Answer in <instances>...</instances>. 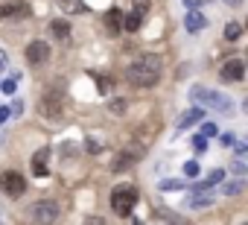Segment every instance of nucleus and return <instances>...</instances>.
Segmentation results:
<instances>
[{
	"label": "nucleus",
	"mask_w": 248,
	"mask_h": 225,
	"mask_svg": "<svg viewBox=\"0 0 248 225\" xmlns=\"http://www.w3.org/2000/svg\"><path fill=\"white\" fill-rule=\"evenodd\" d=\"M126 79H129L135 88H152V85L161 79V59L152 56V53L138 56V59L126 67Z\"/></svg>",
	"instance_id": "f257e3e1"
},
{
	"label": "nucleus",
	"mask_w": 248,
	"mask_h": 225,
	"mask_svg": "<svg viewBox=\"0 0 248 225\" xmlns=\"http://www.w3.org/2000/svg\"><path fill=\"white\" fill-rule=\"evenodd\" d=\"M38 114H41L47 123H59V120L64 117V94L56 91V88L44 91V96L38 99Z\"/></svg>",
	"instance_id": "f03ea898"
},
{
	"label": "nucleus",
	"mask_w": 248,
	"mask_h": 225,
	"mask_svg": "<svg viewBox=\"0 0 248 225\" xmlns=\"http://www.w3.org/2000/svg\"><path fill=\"white\" fill-rule=\"evenodd\" d=\"M138 202V190L132 184H117L111 190V208L117 216H132V208Z\"/></svg>",
	"instance_id": "7ed1b4c3"
},
{
	"label": "nucleus",
	"mask_w": 248,
	"mask_h": 225,
	"mask_svg": "<svg viewBox=\"0 0 248 225\" xmlns=\"http://www.w3.org/2000/svg\"><path fill=\"white\" fill-rule=\"evenodd\" d=\"M190 96L196 99V102H202V105H210V108H219V111H225V114H231L233 111V102L225 96V94H219V91H210V88H193L190 91Z\"/></svg>",
	"instance_id": "20e7f679"
},
{
	"label": "nucleus",
	"mask_w": 248,
	"mask_h": 225,
	"mask_svg": "<svg viewBox=\"0 0 248 225\" xmlns=\"http://www.w3.org/2000/svg\"><path fill=\"white\" fill-rule=\"evenodd\" d=\"M0 187H3V193H6L9 199H18V196H24V190H27V178H24L18 170H6L3 176H0Z\"/></svg>",
	"instance_id": "39448f33"
},
{
	"label": "nucleus",
	"mask_w": 248,
	"mask_h": 225,
	"mask_svg": "<svg viewBox=\"0 0 248 225\" xmlns=\"http://www.w3.org/2000/svg\"><path fill=\"white\" fill-rule=\"evenodd\" d=\"M143 152H146V146L143 144H135V146H126L120 155H117V161H114V173H123V170H129L132 164H138L140 158H143Z\"/></svg>",
	"instance_id": "423d86ee"
},
{
	"label": "nucleus",
	"mask_w": 248,
	"mask_h": 225,
	"mask_svg": "<svg viewBox=\"0 0 248 225\" xmlns=\"http://www.w3.org/2000/svg\"><path fill=\"white\" fill-rule=\"evenodd\" d=\"M32 219L38 222V225H50V222H56V216H59V205L53 202V199H41V202H35L32 205Z\"/></svg>",
	"instance_id": "0eeeda50"
},
{
	"label": "nucleus",
	"mask_w": 248,
	"mask_h": 225,
	"mask_svg": "<svg viewBox=\"0 0 248 225\" xmlns=\"http://www.w3.org/2000/svg\"><path fill=\"white\" fill-rule=\"evenodd\" d=\"M242 76H245L242 59H228V62L219 67V79H222V82H239Z\"/></svg>",
	"instance_id": "6e6552de"
},
{
	"label": "nucleus",
	"mask_w": 248,
	"mask_h": 225,
	"mask_svg": "<svg viewBox=\"0 0 248 225\" xmlns=\"http://www.w3.org/2000/svg\"><path fill=\"white\" fill-rule=\"evenodd\" d=\"M47 59H50V44H44V41L27 44V62L30 64H44Z\"/></svg>",
	"instance_id": "1a4fd4ad"
},
{
	"label": "nucleus",
	"mask_w": 248,
	"mask_h": 225,
	"mask_svg": "<svg viewBox=\"0 0 248 225\" xmlns=\"http://www.w3.org/2000/svg\"><path fill=\"white\" fill-rule=\"evenodd\" d=\"M47 158H50V149H47V146H41V149L32 155V173H35L38 178H44V176L50 173V167H47Z\"/></svg>",
	"instance_id": "9d476101"
},
{
	"label": "nucleus",
	"mask_w": 248,
	"mask_h": 225,
	"mask_svg": "<svg viewBox=\"0 0 248 225\" xmlns=\"http://www.w3.org/2000/svg\"><path fill=\"white\" fill-rule=\"evenodd\" d=\"M27 15H30V6H27V3H6V6H0V21L27 18Z\"/></svg>",
	"instance_id": "9b49d317"
},
{
	"label": "nucleus",
	"mask_w": 248,
	"mask_h": 225,
	"mask_svg": "<svg viewBox=\"0 0 248 225\" xmlns=\"http://www.w3.org/2000/svg\"><path fill=\"white\" fill-rule=\"evenodd\" d=\"M105 30H108L111 35H117V32L123 30V12H120V9H108V12H105Z\"/></svg>",
	"instance_id": "f8f14e48"
},
{
	"label": "nucleus",
	"mask_w": 248,
	"mask_h": 225,
	"mask_svg": "<svg viewBox=\"0 0 248 225\" xmlns=\"http://www.w3.org/2000/svg\"><path fill=\"white\" fill-rule=\"evenodd\" d=\"M184 27H187V32H199V30H204L207 27V18L202 15V12H187V18H184Z\"/></svg>",
	"instance_id": "ddd939ff"
},
{
	"label": "nucleus",
	"mask_w": 248,
	"mask_h": 225,
	"mask_svg": "<svg viewBox=\"0 0 248 225\" xmlns=\"http://www.w3.org/2000/svg\"><path fill=\"white\" fill-rule=\"evenodd\" d=\"M140 27H143V12L132 9L129 15H123V30H126V32H138Z\"/></svg>",
	"instance_id": "4468645a"
},
{
	"label": "nucleus",
	"mask_w": 248,
	"mask_h": 225,
	"mask_svg": "<svg viewBox=\"0 0 248 225\" xmlns=\"http://www.w3.org/2000/svg\"><path fill=\"white\" fill-rule=\"evenodd\" d=\"M199 120H202V108H190V111H184V114L178 117V129H187V126L199 123Z\"/></svg>",
	"instance_id": "2eb2a0df"
},
{
	"label": "nucleus",
	"mask_w": 248,
	"mask_h": 225,
	"mask_svg": "<svg viewBox=\"0 0 248 225\" xmlns=\"http://www.w3.org/2000/svg\"><path fill=\"white\" fill-rule=\"evenodd\" d=\"M50 32H53L56 38H67V35H70V24H67V21H53V24H50Z\"/></svg>",
	"instance_id": "dca6fc26"
},
{
	"label": "nucleus",
	"mask_w": 248,
	"mask_h": 225,
	"mask_svg": "<svg viewBox=\"0 0 248 225\" xmlns=\"http://www.w3.org/2000/svg\"><path fill=\"white\" fill-rule=\"evenodd\" d=\"M59 6L64 12H85V3H79V0H59Z\"/></svg>",
	"instance_id": "f3484780"
},
{
	"label": "nucleus",
	"mask_w": 248,
	"mask_h": 225,
	"mask_svg": "<svg viewBox=\"0 0 248 225\" xmlns=\"http://www.w3.org/2000/svg\"><path fill=\"white\" fill-rule=\"evenodd\" d=\"M242 190H245V181H242V178H236V181L225 184V190H222V193H225V196H236V193H242Z\"/></svg>",
	"instance_id": "a211bd4d"
},
{
	"label": "nucleus",
	"mask_w": 248,
	"mask_h": 225,
	"mask_svg": "<svg viewBox=\"0 0 248 225\" xmlns=\"http://www.w3.org/2000/svg\"><path fill=\"white\" fill-rule=\"evenodd\" d=\"M18 73L15 76H9V79H3V85H0V91H3V94H15V88H18Z\"/></svg>",
	"instance_id": "6ab92c4d"
},
{
	"label": "nucleus",
	"mask_w": 248,
	"mask_h": 225,
	"mask_svg": "<svg viewBox=\"0 0 248 225\" xmlns=\"http://www.w3.org/2000/svg\"><path fill=\"white\" fill-rule=\"evenodd\" d=\"M239 35H242V27H239V24H228V27H225V38H228V41H236Z\"/></svg>",
	"instance_id": "aec40b11"
},
{
	"label": "nucleus",
	"mask_w": 248,
	"mask_h": 225,
	"mask_svg": "<svg viewBox=\"0 0 248 225\" xmlns=\"http://www.w3.org/2000/svg\"><path fill=\"white\" fill-rule=\"evenodd\" d=\"M210 202H213V199H210L207 193H204V196H202V193H196V196H193V202H190V208H207Z\"/></svg>",
	"instance_id": "412c9836"
},
{
	"label": "nucleus",
	"mask_w": 248,
	"mask_h": 225,
	"mask_svg": "<svg viewBox=\"0 0 248 225\" xmlns=\"http://www.w3.org/2000/svg\"><path fill=\"white\" fill-rule=\"evenodd\" d=\"M111 111H114V114H123V111H126V99H114L111 102Z\"/></svg>",
	"instance_id": "4be33fe9"
},
{
	"label": "nucleus",
	"mask_w": 248,
	"mask_h": 225,
	"mask_svg": "<svg viewBox=\"0 0 248 225\" xmlns=\"http://www.w3.org/2000/svg\"><path fill=\"white\" fill-rule=\"evenodd\" d=\"M184 173H187V176H199V164H196V161H187V164H184Z\"/></svg>",
	"instance_id": "5701e85b"
},
{
	"label": "nucleus",
	"mask_w": 248,
	"mask_h": 225,
	"mask_svg": "<svg viewBox=\"0 0 248 225\" xmlns=\"http://www.w3.org/2000/svg\"><path fill=\"white\" fill-rule=\"evenodd\" d=\"M210 135H216V126H213V123H207V126L199 132V138H210Z\"/></svg>",
	"instance_id": "b1692460"
},
{
	"label": "nucleus",
	"mask_w": 248,
	"mask_h": 225,
	"mask_svg": "<svg viewBox=\"0 0 248 225\" xmlns=\"http://www.w3.org/2000/svg\"><path fill=\"white\" fill-rule=\"evenodd\" d=\"M135 9L146 15V12H149V0H135Z\"/></svg>",
	"instance_id": "393cba45"
},
{
	"label": "nucleus",
	"mask_w": 248,
	"mask_h": 225,
	"mask_svg": "<svg viewBox=\"0 0 248 225\" xmlns=\"http://www.w3.org/2000/svg\"><path fill=\"white\" fill-rule=\"evenodd\" d=\"M233 138H236V135H231V132H225V135H222L219 141H222V146H233Z\"/></svg>",
	"instance_id": "a878e982"
},
{
	"label": "nucleus",
	"mask_w": 248,
	"mask_h": 225,
	"mask_svg": "<svg viewBox=\"0 0 248 225\" xmlns=\"http://www.w3.org/2000/svg\"><path fill=\"white\" fill-rule=\"evenodd\" d=\"M193 146H196L199 152H204V149H207V141H204V138H193Z\"/></svg>",
	"instance_id": "bb28decb"
},
{
	"label": "nucleus",
	"mask_w": 248,
	"mask_h": 225,
	"mask_svg": "<svg viewBox=\"0 0 248 225\" xmlns=\"http://www.w3.org/2000/svg\"><path fill=\"white\" fill-rule=\"evenodd\" d=\"M222 178H225V173H222V170H213L207 181H210V184H216V181H222Z\"/></svg>",
	"instance_id": "cd10ccee"
},
{
	"label": "nucleus",
	"mask_w": 248,
	"mask_h": 225,
	"mask_svg": "<svg viewBox=\"0 0 248 225\" xmlns=\"http://www.w3.org/2000/svg\"><path fill=\"white\" fill-rule=\"evenodd\" d=\"M178 187H184V184H178V181H164L161 184V190H178Z\"/></svg>",
	"instance_id": "c85d7f7f"
},
{
	"label": "nucleus",
	"mask_w": 248,
	"mask_h": 225,
	"mask_svg": "<svg viewBox=\"0 0 248 225\" xmlns=\"http://www.w3.org/2000/svg\"><path fill=\"white\" fill-rule=\"evenodd\" d=\"M82 225H105V222H102V219H99V216H88V219H85V222H82Z\"/></svg>",
	"instance_id": "c756f323"
},
{
	"label": "nucleus",
	"mask_w": 248,
	"mask_h": 225,
	"mask_svg": "<svg viewBox=\"0 0 248 225\" xmlns=\"http://www.w3.org/2000/svg\"><path fill=\"white\" fill-rule=\"evenodd\" d=\"M233 173H239V176H242V173H245V164H242V161H236V164H233Z\"/></svg>",
	"instance_id": "7c9ffc66"
},
{
	"label": "nucleus",
	"mask_w": 248,
	"mask_h": 225,
	"mask_svg": "<svg viewBox=\"0 0 248 225\" xmlns=\"http://www.w3.org/2000/svg\"><path fill=\"white\" fill-rule=\"evenodd\" d=\"M225 3H228V6H233V9H239V6H242V0H225Z\"/></svg>",
	"instance_id": "2f4dec72"
},
{
	"label": "nucleus",
	"mask_w": 248,
	"mask_h": 225,
	"mask_svg": "<svg viewBox=\"0 0 248 225\" xmlns=\"http://www.w3.org/2000/svg\"><path fill=\"white\" fill-rule=\"evenodd\" d=\"M6 117H9V108H0V123H3Z\"/></svg>",
	"instance_id": "473e14b6"
},
{
	"label": "nucleus",
	"mask_w": 248,
	"mask_h": 225,
	"mask_svg": "<svg viewBox=\"0 0 248 225\" xmlns=\"http://www.w3.org/2000/svg\"><path fill=\"white\" fill-rule=\"evenodd\" d=\"M3 67H6V53L0 50V70H3Z\"/></svg>",
	"instance_id": "72a5a7b5"
},
{
	"label": "nucleus",
	"mask_w": 248,
	"mask_h": 225,
	"mask_svg": "<svg viewBox=\"0 0 248 225\" xmlns=\"http://www.w3.org/2000/svg\"><path fill=\"white\" fill-rule=\"evenodd\" d=\"M187 3H193V0H187Z\"/></svg>",
	"instance_id": "f704fd0d"
}]
</instances>
